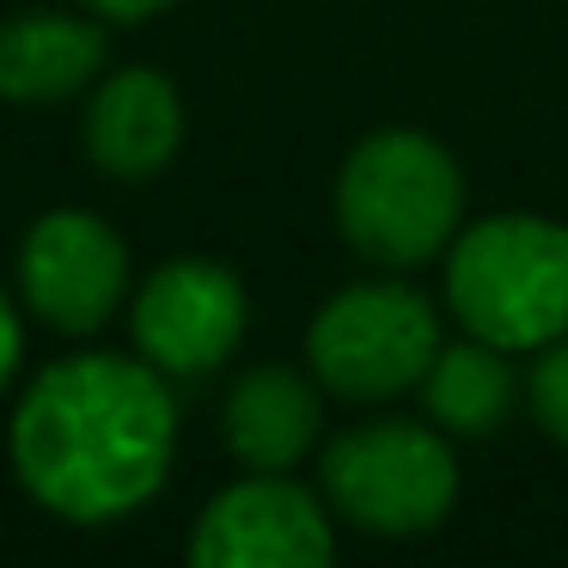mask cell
Wrapping results in <instances>:
<instances>
[{
  "label": "cell",
  "instance_id": "obj_1",
  "mask_svg": "<svg viewBox=\"0 0 568 568\" xmlns=\"http://www.w3.org/2000/svg\"><path fill=\"white\" fill-rule=\"evenodd\" d=\"M178 409L165 373L129 355H74L31 379L13 409L19 483L50 514L99 526L153 501L172 470Z\"/></svg>",
  "mask_w": 568,
  "mask_h": 568
},
{
  "label": "cell",
  "instance_id": "obj_2",
  "mask_svg": "<svg viewBox=\"0 0 568 568\" xmlns=\"http://www.w3.org/2000/svg\"><path fill=\"white\" fill-rule=\"evenodd\" d=\"M336 221L367 263L416 270L446 251L465 221V178L453 153L422 129H379L343 160Z\"/></svg>",
  "mask_w": 568,
  "mask_h": 568
},
{
  "label": "cell",
  "instance_id": "obj_3",
  "mask_svg": "<svg viewBox=\"0 0 568 568\" xmlns=\"http://www.w3.org/2000/svg\"><path fill=\"white\" fill-rule=\"evenodd\" d=\"M458 324L495 348H544L568 331V226L544 214H489L446 257Z\"/></svg>",
  "mask_w": 568,
  "mask_h": 568
},
{
  "label": "cell",
  "instance_id": "obj_4",
  "mask_svg": "<svg viewBox=\"0 0 568 568\" xmlns=\"http://www.w3.org/2000/svg\"><path fill=\"white\" fill-rule=\"evenodd\" d=\"M324 495L361 531L416 538L458 501V465L440 428L422 422H361L324 446Z\"/></svg>",
  "mask_w": 568,
  "mask_h": 568
},
{
  "label": "cell",
  "instance_id": "obj_5",
  "mask_svg": "<svg viewBox=\"0 0 568 568\" xmlns=\"http://www.w3.org/2000/svg\"><path fill=\"white\" fill-rule=\"evenodd\" d=\"M440 355V318L404 282H355L324 300L306 331V367L324 392L373 404L422 385Z\"/></svg>",
  "mask_w": 568,
  "mask_h": 568
},
{
  "label": "cell",
  "instance_id": "obj_6",
  "mask_svg": "<svg viewBox=\"0 0 568 568\" xmlns=\"http://www.w3.org/2000/svg\"><path fill=\"white\" fill-rule=\"evenodd\" d=\"M19 294L50 331L92 336L129 300V245L87 209H55L19 245Z\"/></svg>",
  "mask_w": 568,
  "mask_h": 568
},
{
  "label": "cell",
  "instance_id": "obj_7",
  "mask_svg": "<svg viewBox=\"0 0 568 568\" xmlns=\"http://www.w3.org/2000/svg\"><path fill=\"white\" fill-rule=\"evenodd\" d=\"M245 318H251V306H245L239 275L209 257H178L165 270H153L135 287V306H129L141 361H153L165 379L214 373L239 348Z\"/></svg>",
  "mask_w": 568,
  "mask_h": 568
},
{
  "label": "cell",
  "instance_id": "obj_8",
  "mask_svg": "<svg viewBox=\"0 0 568 568\" xmlns=\"http://www.w3.org/2000/svg\"><path fill=\"white\" fill-rule=\"evenodd\" d=\"M336 538L318 495L287 483V470H251L196 514L190 562L196 568H318Z\"/></svg>",
  "mask_w": 568,
  "mask_h": 568
},
{
  "label": "cell",
  "instance_id": "obj_9",
  "mask_svg": "<svg viewBox=\"0 0 568 568\" xmlns=\"http://www.w3.org/2000/svg\"><path fill=\"white\" fill-rule=\"evenodd\" d=\"M184 148V104L160 68H116L87 99V153L99 172L148 184Z\"/></svg>",
  "mask_w": 568,
  "mask_h": 568
},
{
  "label": "cell",
  "instance_id": "obj_10",
  "mask_svg": "<svg viewBox=\"0 0 568 568\" xmlns=\"http://www.w3.org/2000/svg\"><path fill=\"white\" fill-rule=\"evenodd\" d=\"M318 385L300 367H251L226 392L221 440L245 470H294L318 446Z\"/></svg>",
  "mask_w": 568,
  "mask_h": 568
},
{
  "label": "cell",
  "instance_id": "obj_11",
  "mask_svg": "<svg viewBox=\"0 0 568 568\" xmlns=\"http://www.w3.org/2000/svg\"><path fill=\"white\" fill-rule=\"evenodd\" d=\"M104 31L74 13H19L0 26V99L62 104L104 74Z\"/></svg>",
  "mask_w": 568,
  "mask_h": 568
},
{
  "label": "cell",
  "instance_id": "obj_12",
  "mask_svg": "<svg viewBox=\"0 0 568 568\" xmlns=\"http://www.w3.org/2000/svg\"><path fill=\"white\" fill-rule=\"evenodd\" d=\"M519 397V379L507 367V348L465 336V343H440L434 367L422 373V404L440 434H495Z\"/></svg>",
  "mask_w": 568,
  "mask_h": 568
},
{
  "label": "cell",
  "instance_id": "obj_13",
  "mask_svg": "<svg viewBox=\"0 0 568 568\" xmlns=\"http://www.w3.org/2000/svg\"><path fill=\"white\" fill-rule=\"evenodd\" d=\"M526 397H531L538 428L568 446V331L556 336V343H544L538 367H531V379H526Z\"/></svg>",
  "mask_w": 568,
  "mask_h": 568
},
{
  "label": "cell",
  "instance_id": "obj_14",
  "mask_svg": "<svg viewBox=\"0 0 568 568\" xmlns=\"http://www.w3.org/2000/svg\"><path fill=\"white\" fill-rule=\"evenodd\" d=\"M13 373H19V312H13V300L0 294V392H7Z\"/></svg>",
  "mask_w": 568,
  "mask_h": 568
},
{
  "label": "cell",
  "instance_id": "obj_15",
  "mask_svg": "<svg viewBox=\"0 0 568 568\" xmlns=\"http://www.w3.org/2000/svg\"><path fill=\"white\" fill-rule=\"evenodd\" d=\"M99 19H153V13H165L172 0H87Z\"/></svg>",
  "mask_w": 568,
  "mask_h": 568
}]
</instances>
